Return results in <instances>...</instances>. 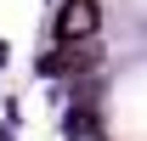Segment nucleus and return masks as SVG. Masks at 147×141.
Listing matches in <instances>:
<instances>
[{
	"instance_id": "obj_1",
	"label": "nucleus",
	"mask_w": 147,
	"mask_h": 141,
	"mask_svg": "<svg viewBox=\"0 0 147 141\" xmlns=\"http://www.w3.org/2000/svg\"><path fill=\"white\" fill-rule=\"evenodd\" d=\"M57 34L62 40H91L96 34V0H68L57 11Z\"/></svg>"
}]
</instances>
